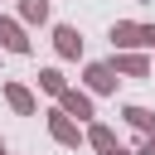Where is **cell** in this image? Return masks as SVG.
Returning <instances> with one entry per match:
<instances>
[{"instance_id":"30bf717a","label":"cell","mask_w":155,"mask_h":155,"mask_svg":"<svg viewBox=\"0 0 155 155\" xmlns=\"http://www.w3.org/2000/svg\"><path fill=\"white\" fill-rule=\"evenodd\" d=\"M82 140H87L92 150H111V145H116V131H111V126H102V121H92V126L82 131Z\"/></svg>"},{"instance_id":"5b68a950","label":"cell","mask_w":155,"mask_h":155,"mask_svg":"<svg viewBox=\"0 0 155 155\" xmlns=\"http://www.w3.org/2000/svg\"><path fill=\"white\" fill-rule=\"evenodd\" d=\"M0 48H5V53H29V34H24V24L10 19V15H0Z\"/></svg>"},{"instance_id":"277c9868","label":"cell","mask_w":155,"mask_h":155,"mask_svg":"<svg viewBox=\"0 0 155 155\" xmlns=\"http://www.w3.org/2000/svg\"><path fill=\"white\" fill-rule=\"evenodd\" d=\"M58 111H68V116H78V121H92V116H97V111H92V97L78 92V87H63V92H58Z\"/></svg>"},{"instance_id":"6da1fadb","label":"cell","mask_w":155,"mask_h":155,"mask_svg":"<svg viewBox=\"0 0 155 155\" xmlns=\"http://www.w3.org/2000/svg\"><path fill=\"white\" fill-rule=\"evenodd\" d=\"M111 44H116V53H140V48H155V24L116 19V24H111Z\"/></svg>"},{"instance_id":"9c48e42d","label":"cell","mask_w":155,"mask_h":155,"mask_svg":"<svg viewBox=\"0 0 155 155\" xmlns=\"http://www.w3.org/2000/svg\"><path fill=\"white\" fill-rule=\"evenodd\" d=\"M121 116H126V126H136L140 136H155V111H150V107H136V102H131V107H121Z\"/></svg>"},{"instance_id":"5bb4252c","label":"cell","mask_w":155,"mask_h":155,"mask_svg":"<svg viewBox=\"0 0 155 155\" xmlns=\"http://www.w3.org/2000/svg\"><path fill=\"white\" fill-rule=\"evenodd\" d=\"M102 155H131V150H121V140H116V145H111V150H102Z\"/></svg>"},{"instance_id":"ba28073f","label":"cell","mask_w":155,"mask_h":155,"mask_svg":"<svg viewBox=\"0 0 155 155\" xmlns=\"http://www.w3.org/2000/svg\"><path fill=\"white\" fill-rule=\"evenodd\" d=\"M5 102H10L19 116H34V111H39V102H34V92H29L24 82H5Z\"/></svg>"},{"instance_id":"8992f818","label":"cell","mask_w":155,"mask_h":155,"mask_svg":"<svg viewBox=\"0 0 155 155\" xmlns=\"http://www.w3.org/2000/svg\"><path fill=\"white\" fill-rule=\"evenodd\" d=\"M53 48L58 58H82V34L73 24H53Z\"/></svg>"},{"instance_id":"8fae6325","label":"cell","mask_w":155,"mask_h":155,"mask_svg":"<svg viewBox=\"0 0 155 155\" xmlns=\"http://www.w3.org/2000/svg\"><path fill=\"white\" fill-rule=\"evenodd\" d=\"M48 19V0H19V24H44Z\"/></svg>"},{"instance_id":"7a4b0ae2","label":"cell","mask_w":155,"mask_h":155,"mask_svg":"<svg viewBox=\"0 0 155 155\" xmlns=\"http://www.w3.org/2000/svg\"><path fill=\"white\" fill-rule=\"evenodd\" d=\"M48 136H53L58 145H68V150H78V145H82V126H78L68 111H58V107L48 111Z\"/></svg>"},{"instance_id":"4fadbf2b","label":"cell","mask_w":155,"mask_h":155,"mask_svg":"<svg viewBox=\"0 0 155 155\" xmlns=\"http://www.w3.org/2000/svg\"><path fill=\"white\" fill-rule=\"evenodd\" d=\"M136 155H155V136H145V140L136 145Z\"/></svg>"},{"instance_id":"2e32d148","label":"cell","mask_w":155,"mask_h":155,"mask_svg":"<svg viewBox=\"0 0 155 155\" xmlns=\"http://www.w3.org/2000/svg\"><path fill=\"white\" fill-rule=\"evenodd\" d=\"M5 155H10V150H5Z\"/></svg>"},{"instance_id":"7c38bea8","label":"cell","mask_w":155,"mask_h":155,"mask_svg":"<svg viewBox=\"0 0 155 155\" xmlns=\"http://www.w3.org/2000/svg\"><path fill=\"white\" fill-rule=\"evenodd\" d=\"M39 87H44V92H48V97H58V92H63V87H68V78H63V73H58V68H39Z\"/></svg>"},{"instance_id":"9a60e30c","label":"cell","mask_w":155,"mask_h":155,"mask_svg":"<svg viewBox=\"0 0 155 155\" xmlns=\"http://www.w3.org/2000/svg\"><path fill=\"white\" fill-rule=\"evenodd\" d=\"M0 155H5V140H0Z\"/></svg>"},{"instance_id":"3957f363","label":"cell","mask_w":155,"mask_h":155,"mask_svg":"<svg viewBox=\"0 0 155 155\" xmlns=\"http://www.w3.org/2000/svg\"><path fill=\"white\" fill-rule=\"evenodd\" d=\"M82 78H87V92H97V97H111L121 73H116L111 63H87V73H82Z\"/></svg>"},{"instance_id":"52a82bcc","label":"cell","mask_w":155,"mask_h":155,"mask_svg":"<svg viewBox=\"0 0 155 155\" xmlns=\"http://www.w3.org/2000/svg\"><path fill=\"white\" fill-rule=\"evenodd\" d=\"M111 68H116L121 78H150V58H145V53H116Z\"/></svg>"}]
</instances>
